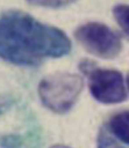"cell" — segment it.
Returning a JSON list of instances; mask_svg holds the SVG:
<instances>
[{
    "mask_svg": "<svg viewBox=\"0 0 129 148\" xmlns=\"http://www.w3.org/2000/svg\"><path fill=\"white\" fill-rule=\"evenodd\" d=\"M91 95L100 103L117 104L126 99L127 92L122 74L116 69L94 67L88 74Z\"/></svg>",
    "mask_w": 129,
    "mask_h": 148,
    "instance_id": "cell-4",
    "label": "cell"
},
{
    "mask_svg": "<svg viewBox=\"0 0 129 148\" xmlns=\"http://www.w3.org/2000/svg\"><path fill=\"white\" fill-rule=\"evenodd\" d=\"M108 128L114 138L129 145V110L113 114L108 121Z\"/></svg>",
    "mask_w": 129,
    "mask_h": 148,
    "instance_id": "cell-5",
    "label": "cell"
},
{
    "mask_svg": "<svg viewBox=\"0 0 129 148\" xmlns=\"http://www.w3.org/2000/svg\"><path fill=\"white\" fill-rule=\"evenodd\" d=\"M74 37L88 53L101 59H114L122 51L119 35L101 22H87L79 25L74 31Z\"/></svg>",
    "mask_w": 129,
    "mask_h": 148,
    "instance_id": "cell-3",
    "label": "cell"
},
{
    "mask_svg": "<svg viewBox=\"0 0 129 148\" xmlns=\"http://www.w3.org/2000/svg\"><path fill=\"white\" fill-rule=\"evenodd\" d=\"M49 148H71V147H69V146H66V145H62V143H56V145L50 146Z\"/></svg>",
    "mask_w": 129,
    "mask_h": 148,
    "instance_id": "cell-11",
    "label": "cell"
},
{
    "mask_svg": "<svg viewBox=\"0 0 129 148\" xmlns=\"http://www.w3.org/2000/svg\"><path fill=\"white\" fill-rule=\"evenodd\" d=\"M28 3L33 5V6H37V7L59 9V8L72 5L73 2H71V1H60V0H35V1H29Z\"/></svg>",
    "mask_w": 129,
    "mask_h": 148,
    "instance_id": "cell-8",
    "label": "cell"
},
{
    "mask_svg": "<svg viewBox=\"0 0 129 148\" xmlns=\"http://www.w3.org/2000/svg\"><path fill=\"white\" fill-rule=\"evenodd\" d=\"M0 145L3 148H20L21 139L17 135H7L0 140Z\"/></svg>",
    "mask_w": 129,
    "mask_h": 148,
    "instance_id": "cell-9",
    "label": "cell"
},
{
    "mask_svg": "<svg viewBox=\"0 0 129 148\" xmlns=\"http://www.w3.org/2000/svg\"><path fill=\"white\" fill-rule=\"evenodd\" d=\"M96 147L98 148H123L107 130H100L96 139Z\"/></svg>",
    "mask_w": 129,
    "mask_h": 148,
    "instance_id": "cell-7",
    "label": "cell"
},
{
    "mask_svg": "<svg viewBox=\"0 0 129 148\" xmlns=\"http://www.w3.org/2000/svg\"><path fill=\"white\" fill-rule=\"evenodd\" d=\"M127 86H128V89H129V73L127 74Z\"/></svg>",
    "mask_w": 129,
    "mask_h": 148,
    "instance_id": "cell-12",
    "label": "cell"
},
{
    "mask_svg": "<svg viewBox=\"0 0 129 148\" xmlns=\"http://www.w3.org/2000/svg\"><path fill=\"white\" fill-rule=\"evenodd\" d=\"M113 15L121 29L129 35V5L117 3L113 7Z\"/></svg>",
    "mask_w": 129,
    "mask_h": 148,
    "instance_id": "cell-6",
    "label": "cell"
},
{
    "mask_svg": "<svg viewBox=\"0 0 129 148\" xmlns=\"http://www.w3.org/2000/svg\"><path fill=\"white\" fill-rule=\"evenodd\" d=\"M94 67H95V64H94L92 60H88V59H84V60H81L80 64H79V69H80L81 73L85 74V75H87Z\"/></svg>",
    "mask_w": 129,
    "mask_h": 148,
    "instance_id": "cell-10",
    "label": "cell"
},
{
    "mask_svg": "<svg viewBox=\"0 0 129 148\" xmlns=\"http://www.w3.org/2000/svg\"><path fill=\"white\" fill-rule=\"evenodd\" d=\"M71 51V40L57 27L30 14L8 9L0 16V58L17 66H37L48 58H62Z\"/></svg>",
    "mask_w": 129,
    "mask_h": 148,
    "instance_id": "cell-1",
    "label": "cell"
},
{
    "mask_svg": "<svg viewBox=\"0 0 129 148\" xmlns=\"http://www.w3.org/2000/svg\"><path fill=\"white\" fill-rule=\"evenodd\" d=\"M84 88V79L71 72H55L38 83L37 92L42 104L55 113H65L74 105Z\"/></svg>",
    "mask_w": 129,
    "mask_h": 148,
    "instance_id": "cell-2",
    "label": "cell"
}]
</instances>
